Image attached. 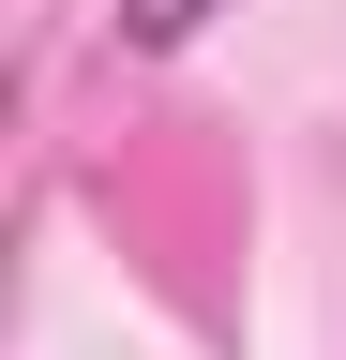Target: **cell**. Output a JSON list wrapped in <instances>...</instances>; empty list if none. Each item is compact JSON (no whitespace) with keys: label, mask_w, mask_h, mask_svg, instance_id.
<instances>
[{"label":"cell","mask_w":346,"mask_h":360,"mask_svg":"<svg viewBox=\"0 0 346 360\" xmlns=\"http://www.w3.org/2000/svg\"><path fill=\"white\" fill-rule=\"evenodd\" d=\"M211 15H241V0H121V15H106V30H121V45H136V60H181V45H196Z\"/></svg>","instance_id":"cell-1"}]
</instances>
